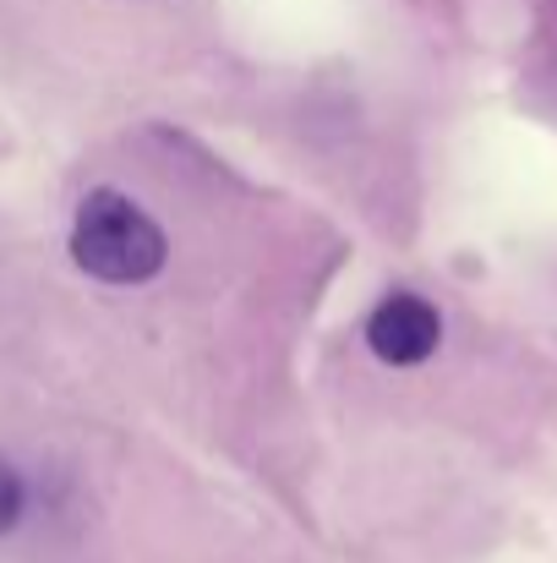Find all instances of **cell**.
I'll use <instances>...</instances> for the list:
<instances>
[{
    "label": "cell",
    "instance_id": "obj_1",
    "mask_svg": "<svg viewBox=\"0 0 557 563\" xmlns=\"http://www.w3.org/2000/svg\"><path fill=\"white\" fill-rule=\"evenodd\" d=\"M165 230L121 191H88L71 224V257L104 285H143L165 268Z\"/></svg>",
    "mask_w": 557,
    "mask_h": 563
},
{
    "label": "cell",
    "instance_id": "obj_2",
    "mask_svg": "<svg viewBox=\"0 0 557 563\" xmlns=\"http://www.w3.org/2000/svg\"><path fill=\"white\" fill-rule=\"evenodd\" d=\"M437 340H443L437 307H432L426 296H410V290L388 296V301L367 318L371 356L388 362V367H415V362H426V356L437 351Z\"/></svg>",
    "mask_w": 557,
    "mask_h": 563
},
{
    "label": "cell",
    "instance_id": "obj_3",
    "mask_svg": "<svg viewBox=\"0 0 557 563\" xmlns=\"http://www.w3.org/2000/svg\"><path fill=\"white\" fill-rule=\"evenodd\" d=\"M22 504H27V493H22V476L11 471V460H0V537L22 520Z\"/></svg>",
    "mask_w": 557,
    "mask_h": 563
}]
</instances>
